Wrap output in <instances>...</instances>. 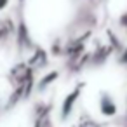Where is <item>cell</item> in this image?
I'll return each instance as SVG.
<instances>
[{"label": "cell", "mask_w": 127, "mask_h": 127, "mask_svg": "<svg viewBox=\"0 0 127 127\" xmlns=\"http://www.w3.org/2000/svg\"><path fill=\"white\" fill-rule=\"evenodd\" d=\"M101 110H103V113L104 115H113L115 113V104H113V101L110 99V96H103L101 97Z\"/></svg>", "instance_id": "cell-1"}]
</instances>
